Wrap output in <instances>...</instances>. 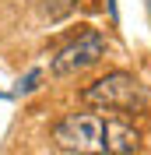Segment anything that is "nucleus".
Masks as SVG:
<instances>
[{"instance_id":"4","label":"nucleus","mask_w":151,"mask_h":155,"mask_svg":"<svg viewBox=\"0 0 151 155\" xmlns=\"http://www.w3.org/2000/svg\"><path fill=\"white\" fill-rule=\"evenodd\" d=\"M141 148V134L137 127L120 113H109L102 124V152L105 155H137Z\"/></svg>"},{"instance_id":"2","label":"nucleus","mask_w":151,"mask_h":155,"mask_svg":"<svg viewBox=\"0 0 151 155\" xmlns=\"http://www.w3.org/2000/svg\"><path fill=\"white\" fill-rule=\"evenodd\" d=\"M102 124L105 116L98 109L67 113L53 127V145L67 155H102Z\"/></svg>"},{"instance_id":"3","label":"nucleus","mask_w":151,"mask_h":155,"mask_svg":"<svg viewBox=\"0 0 151 155\" xmlns=\"http://www.w3.org/2000/svg\"><path fill=\"white\" fill-rule=\"evenodd\" d=\"M105 57V35L95 28H85L77 32L67 46H60L56 53H53V74L56 78H70V74H81V71L95 67L98 60Z\"/></svg>"},{"instance_id":"1","label":"nucleus","mask_w":151,"mask_h":155,"mask_svg":"<svg viewBox=\"0 0 151 155\" xmlns=\"http://www.w3.org/2000/svg\"><path fill=\"white\" fill-rule=\"evenodd\" d=\"M81 99H85V106L98 109V113H120V116L141 113L151 102V95L144 92V85L133 74H127V71H113V74L92 81V85L81 92Z\"/></svg>"}]
</instances>
